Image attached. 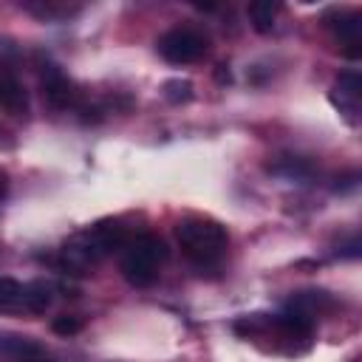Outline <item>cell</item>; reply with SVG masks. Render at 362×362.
Returning a JSON list of instances; mask_svg holds the SVG:
<instances>
[{
  "instance_id": "12",
  "label": "cell",
  "mask_w": 362,
  "mask_h": 362,
  "mask_svg": "<svg viewBox=\"0 0 362 362\" xmlns=\"http://www.w3.org/2000/svg\"><path fill=\"white\" fill-rule=\"evenodd\" d=\"M246 14H249L252 28L260 31V34H266V31L274 28V20L280 14V3L277 0H255V3H249Z\"/></svg>"
},
{
  "instance_id": "3",
  "label": "cell",
  "mask_w": 362,
  "mask_h": 362,
  "mask_svg": "<svg viewBox=\"0 0 362 362\" xmlns=\"http://www.w3.org/2000/svg\"><path fill=\"white\" fill-rule=\"evenodd\" d=\"M119 272L122 277L136 286V288H147L158 280L161 266L167 260V246L158 235H136L130 240H124V246L119 249Z\"/></svg>"
},
{
  "instance_id": "7",
  "label": "cell",
  "mask_w": 362,
  "mask_h": 362,
  "mask_svg": "<svg viewBox=\"0 0 362 362\" xmlns=\"http://www.w3.org/2000/svg\"><path fill=\"white\" fill-rule=\"evenodd\" d=\"M362 85H359V74L351 68V71H342L339 76H337V82L331 85V102H334V107L351 122V124H356L359 122V96H362V90H359Z\"/></svg>"
},
{
  "instance_id": "1",
  "label": "cell",
  "mask_w": 362,
  "mask_h": 362,
  "mask_svg": "<svg viewBox=\"0 0 362 362\" xmlns=\"http://www.w3.org/2000/svg\"><path fill=\"white\" fill-rule=\"evenodd\" d=\"M124 240H127V235H124L122 221H113V218L96 221L93 226H88L65 240V246L59 249L62 269L71 274H85L90 266H96L107 255L119 252L124 246Z\"/></svg>"
},
{
  "instance_id": "11",
  "label": "cell",
  "mask_w": 362,
  "mask_h": 362,
  "mask_svg": "<svg viewBox=\"0 0 362 362\" xmlns=\"http://www.w3.org/2000/svg\"><path fill=\"white\" fill-rule=\"evenodd\" d=\"M25 311V286L14 277H0V314Z\"/></svg>"
},
{
  "instance_id": "10",
  "label": "cell",
  "mask_w": 362,
  "mask_h": 362,
  "mask_svg": "<svg viewBox=\"0 0 362 362\" xmlns=\"http://www.w3.org/2000/svg\"><path fill=\"white\" fill-rule=\"evenodd\" d=\"M42 351L37 342L20 334H0V362H34Z\"/></svg>"
},
{
  "instance_id": "6",
  "label": "cell",
  "mask_w": 362,
  "mask_h": 362,
  "mask_svg": "<svg viewBox=\"0 0 362 362\" xmlns=\"http://www.w3.org/2000/svg\"><path fill=\"white\" fill-rule=\"evenodd\" d=\"M37 71H40L42 99H45L51 107L65 110V107H71V105L76 102V85L62 74L59 65H54L51 59H45V62L37 65Z\"/></svg>"
},
{
  "instance_id": "13",
  "label": "cell",
  "mask_w": 362,
  "mask_h": 362,
  "mask_svg": "<svg viewBox=\"0 0 362 362\" xmlns=\"http://www.w3.org/2000/svg\"><path fill=\"white\" fill-rule=\"evenodd\" d=\"M25 11L37 14L40 20H62V17H71L76 8H71L68 3H59V0H28L23 3Z\"/></svg>"
},
{
  "instance_id": "8",
  "label": "cell",
  "mask_w": 362,
  "mask_h": 362,
  "mask_svg": "<svg viewBox=\"0 0 362 362\" xmlns=\"http://www.w3.org/2000/svg\"><path fill=\"white\" fill-rule=\"evenodd\" d=\"M286 308L314 322V317H320V314H325L328 308H334V297H331L328 291H322V288H305V291L291 294L288 303H286Z\"/></svg>"
},
{
  "instance_id": "2",
  "label": "cell",
  "mask_w": 362,
  "mask_h": 362,
  "mask_svg": "<svg viewBox=\"0 0 362 362\" xmlns=\"http://www.w3.org/2000/svg\"><path fill=\"white\" fill-rule=\"evenodd\" d=\"M175 240L184 252L198 266H212L218 263L226 249H229V232L212 218H184L175 223Z\"/></svg>"
},
{
  "instance_id": "9",
  "label": "cell",
  "mask_w": 362,
  "mask_h": 362,
  "mask_svg": "<svg viewBox=\"0 0 362 362\" xmlns=\"http://www.w3.org/2000/svg\"><path fill=\"white\" fill-rule=\"evenodd\" d=\"M0 107H6L11 116L28 113V90L14 71H0Z\"/></svg>"
},
{
  "instance_id": "14",
  "label": "cell",
  "mask_w": 362,
  "mask_h": 362,
  "mask_svg": "<svg viewBox=\"0 0 362 362\" xmlns=\"http://www.w3.org/2000/svg\"><path fill=\"white\" fill-rule=\"evenodd\" d=\"M51 305V286L42 280L25 283V311L28 314H45Z\"/></svg>"
},
{
  "instance_id": "15",
  "label": "cell",
  "mask_w": 362,
  "mask_h": 362,
  "mask_svg": "<svg viewBox=\"0 0 362 362\" xmlns=\"http://www.w3.org/2000/svg\"><path fill=\"white\" fill-rule=\"evenodd\" d=\"M164 99L173 102V105L189 102V99H192V85H189L187 79H170V82L164 85Z\"/></svg>"
},
{
  "instance_id": "5",
  "label": "cell",
  "mask_w": 362,
  "mask_h": 362,
  "mask_svg": "<svg viewBox=\"0 0 362 362\" xmlns=\"http://www.w3.org/2000/svg\"><path fill=\"white\" fill-rule=\"evenodd\" d=\"M325 25L331 28L337 45L342 48L345 57L356 59L359 57V45H362V14L359 11H351V8H334L328 17H325Z\"/></svg>"
},
{
  "instance_id": "18",
  "label": "cell",
  "mask_w": 362,
  "mask_h": 362,
  "mask_svg": "<svg viewBox=\"0 0 362 362\" xmlns=\"http://www.w3.org/2000/svg\"><path fill=\"white\" fill-rule=\"evenodd\" d=\"M34 362H48V359H42V356H40V359H34Z\"/></svg>"
},
{
  "instance_id": "16",
  "label": "cell",
  "mask_w": 362,
  "mask_h": 362,
  "mask_svg": "<svg viewBox=\"0 0 362 362\" xmlns=\"http://www.w3.org/2000/svg\"><path fill=\"white\" fill-rule=\"evenodd\" d=\"M51 328H54V334H59V337H71V334L82 331V320H79V317H57V320L51 322Z\"/></svg>"
},
{
  "instance_id": "17",
  "label": "cell",
  "mask_w": 362,
  "mask_h": 362,
  "mask_svg": "<svg viewBox=\"0 0 362 362\" xmlns=\"http://www.w3.org/2000/svg\"><path fill=\"white\" fill-rule=\"evenodd\" d=\"M6 192H8V173L0 167V201L6 198Z\"/></svg>"
},
{
  "instance_id": "4",
  "label": "cell",
  "mask_w": 362,
  "mask_h": 362,
  "mask_svg": "<svg viewBox=\"0 0 362 362\" xmlns=\"http://www.w3.org/2000/svg\"><path fill=\"white\" fill-rule=\"evenodd\" d=\"M206 37L195 28H187V25H175L170 31H164L156 42L158 54L170 62V65H189V62H198L204 54H206Z\"/></svg>"
}]
</instances>
